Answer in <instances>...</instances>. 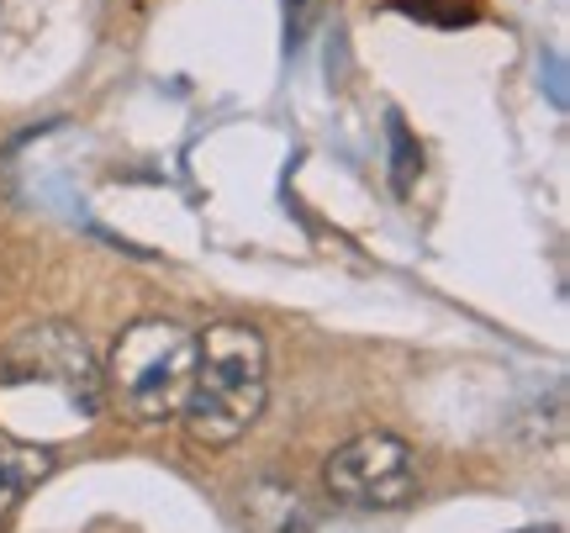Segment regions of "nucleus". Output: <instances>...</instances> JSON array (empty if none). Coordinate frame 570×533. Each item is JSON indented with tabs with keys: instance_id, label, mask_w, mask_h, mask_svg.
I'll list each match as a JSON object with an SVG mask.
<instances>
[{
	"instance_id": "f257e3e1",
	"label": "nucleus",
	"mask_w": 570,
	"mask_h": 533,
	"mask_svg": "<svg viewBox=\"0 0 570 533\" xmlns=\"http://www.w3.org/2000/svg\"><path fill=\"white\" fill-rule=\"evenodd\" d=\"M269 402V354L259 328L248 323H212L196 338V375L185 391V433L202 450L238 444Z\"/></svg>"
},
{
	"instance_id": "f03ea898",
	"label": "nucleus",
	"mask_w": 570,
	"mask_h": 533,
	"mask_svg": "<svg viewBox=\"0 0 570 533\" xmlns=\"http://www.w3.org/2000/svg\"><path fill=\"white\" fill-rule=\"evenodd\" d=\"M190 375H196V333L175 317H142L111 344L106 386L132 423H164L180 417Z\"/></svg>"
},
{
	"instance_id": "7ed1b4c3",
	"label": "nucleus",
	"mask_w": 570,
	"mask_h": 533,
	"mask_svg": "<svg viewBox=\"0 0 570 533\" xmlns=\"http://www.w3.org/2000/svg\"><path fill=\"white\" fill-rule=\"evenodd\" d=\"M48 386L63 396V407L80 423H90L106 407V381L96 369V354L69 323H27L0 349V391Z\"/></svg>"
},
{
	"instance_id": "20e7f679",
	"label": "nucleus",
	"mask_w": 570,
	"mask_h": 533,
	"mask_svg": "<svg viewBox=\"0 0 570 533\" xmlns=\"http://www.w3.org/2000/svg\"><path fill=\"white\" fill-rule=\"evenodd\" d=\"M323 486L338 507L360 513H396L417 496V460L396 433H360L327 454Z\"/></svg>"
},
{
	"instance_id": "39448f33",
	"label": "nucleus",
	"mask_w": 570,
	"mask_h": 533,
	"mask_svg": "<svg viewBox=\"0 0 570 533\" xmlns=\"http://www.w3.org/2000/svg\"><path fill=\"white\" fill-rule=\"evenodd\" d=\"M59 465V454L42 450V444H21L11 433H0V529L17 517V507L27 502L32 486H42Z\"/></svg>"
},
{
	"instance_id": "423d86ee",
	"label": "nucleus",
	"mask_w": 570,
	"mask_h": 533,
	"mask_svg": "<svg viewBox=\"0 0 570 533\" xmlns=\"http://www.w3.org/2000/svg\"><path fill=\"white\" fill-rule=\"evenodd\" d=\"M244 517L248 533H312L317 517L302 502L296 486H281V481H254L244 492Z\"/></svg>"
},
{
	"instance_id": "0eeeda50",
	"label": "nucleus",
	"mask_w": 570,
	"mask_h": 533,
	"mask_svg": "<svg viewBox=\"0 0 570 533\" xmlns=\"http://www.w3.org/2000/svg\"><path fill=\"white\" fill-rule=\"evenodd\" d=\"M386 138H391V185H396V196H407L412 180L423 175V148H417V138L407 132L402 117H386Z\"/></svg>"
},
{
	"instance_id": "6e6552de",
	"label": "nucleus",
	"mask_w": 570,
	"mask_h": 533,
	"mask_svg": "<svg viewBox=\"0 0 570 533\" xmlns=\"http://www.w3.org/2000/svg\"><path fill=\"white\" fill-rule=\"evenodd\" d=\"M402 17L423 21V27H439V32H449V27H465V21H475L481 11H475V0H391Z\"/></svg>"
},
{
	"instance_id": "1a4fd4ad",
	"label": "nucleus",
	"mask_w": 570,
	"mask_h": 533,
	"mask_svg": "<svg viewBox=\"0 0 570 533\" xmlns=\"http://www.w3.org/2000/svg\"><path fill=\"white\" fill-rule=\"evenodd\" d=\"M533 533H560V529H533Z\"/></svg>"
}]
</instances>
